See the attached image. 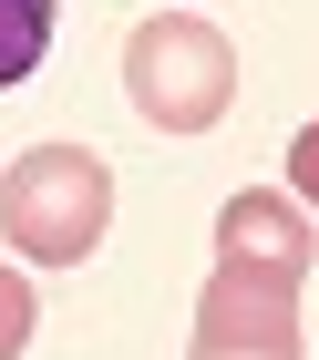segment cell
I'll list each match as a JSON object with an SVG mask.
<instances>
[{
  "mask_svg": "<svg viewBox=\"0 0 319 360\" xmlns=\"http://www.w3.org/2000/svg\"><path fill=\"white\" fill-rule=\"evenodd\" d=\"M113 226V165L93 144H31L21 165L0 175V237L31 268H82Z\"/></svg>",
  "mask_w": 319,
  "mask_h": 360,
  "instance_id": "cell-1",
  "label": "cell"
},
{
  "mask_svg": "<svg viewBox=\"0 0 319 360\" xmlns=\"http://www.w3.org/2000/svg\"><path fill=\"white\" fill-rule=\"evenodd\" d=\"M124 93H134V113H144L155 134H206V124H227V103H237V52H227V31L196 21V11H155V21H134V41H124Z\"/></svg>",
  "mask_w": 319,
  "mask_h": 360,
  "instance_id": "cell-2",
  "label": "cell"
},
{
  "mask_svg": "<svg viewBox=\"0 0 319 360\" xmlns=\"http://www.w3.org/2000/svg\"><path fill=\"white\" fill-rule=\"evenodd\" d=\"M299 288H309V257L216 248V278L196 288L186 360H299Z\"/></svg>",
  "mask_w": 319,
  "mask_h": 360,
  "instance_id": "cell-3",
  "label": "cell"
},
{
  "mask_svg": "<svg viewBox=\"0 0 319 360\" xmlns=\"http://www.w3.org/2000/svg\"><path fill=\"white\" fill-rule=\"evenodd\" d=\"M42 52H52V0H0V93L31 83Z\"/></svg>",
  "mask_w": 319,
  "mask_h": 360,
  "instance_id": "cell-4",
  "label": "cell"
},
{
  "mask_svg": "<svg viewBox=\"0 0 319 360\" xmlns=\"http://www.w3.org/2000/svg\"><path fill=\"white\" fill-rule=\"evenodd\" d=\"M31 330H42V309H31V278H11V268H0V360H21V350H31Z\"/></svg>",
  "mask_w": 319,
  "mask_h": 360,
  "instance_id": "cell-5",
  "label": "cell"
},
{
  "mask_svg": "<svg viewBox=\"0 0 319 360\" xmlns=\"http://www.w3.org/2000/svg\"><path fill=\"white\" fill-rule=\"evenodd\" d=\"M289 186L319 206V124H299V144H289Z\"/></svg>",
  "mask_w": 319,
  "mask_h": 360,
  "instance_id": "cell-6",
  "label": "cell"
}]
</instances>
